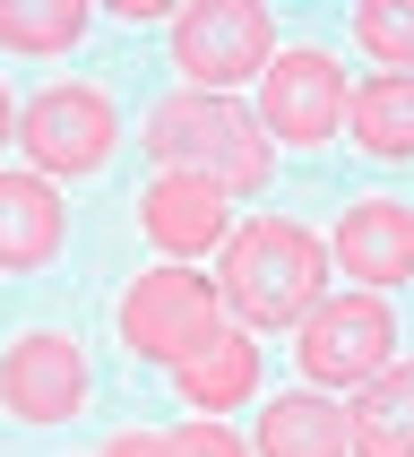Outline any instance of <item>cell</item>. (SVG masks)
<instances>
[{"label":"cell","instance_id":"obj_1","mask_svg":"<svg viewBox=\"0 0 414 457\" xmlns=\"http://www.w3.org/2000/svg\"><path fill=\"white\" fill-rule=\"evenodd\" d=\"M251 328H302L328 303V251L294 216H259L225 242V285H216Z\"/></svg>","mask_w":414,"mask_h":457},{"label":"cell","instance_id":"obj_2","mask_svg":"<svg viewBox=\"0 0 414 457\" xmlns=\"http://www.w3.org/2000/svg\"><path fill=\"white\" fill-rule=\"evenodd\" d=\"M147 155L164 173H199L216 190H259L268 181V129L242 96H199L181 87L147 112Z\"/></svg>","mask_w":414,"mask_h":457},{"label":"cell","instance_id":"obj_3","mask_svg":"<svg viewBox=\"0 0 414 457\" xmlns=\"http://www.w3.org/2000/svg\"><path fill=\"white\" fill-rule=\"evenodd\" d=\"M277 61V26L259 0H190L173 18V70L199 96H233L242 78H268Z\"/></svg>","mask_w":414,"mask_h":457},{"label":"cell","instance_id":"obj_4","mask_svg":"<svg viewBox=\"0 0 414 457\" xmlns=\"http://www.w3.org/2000/svg\"><path fill=\"white\" fill-rule=\"evenodd\" d=\"M302 371L310 388H371L397 354V320H388L380 294H328V303L302 320Z\"/></svg>","mask_w":414,"mask_h":457},{"label":"cell","instance_id":"obj_5","mask_svg":"<svg viewBox=\"0 0 414 457\" xmlns=\"http://www.w3.org/2000/svg\"><path fill=\"white\" fill-rule=\"evenodd\" d=\"M112 138H121V112L104 87H44V96L18 112V147L35 155V173H104L112 164Z\"/></svg>","mask_w":414,"mask_h":457},{"label":"cell","instance_id":"obj_6","mask_svg":"<svg viewBox=\"0 0 414 457\" xmlns=\"http://www.w3.org/2000/svg\"><path fill=\"white\" fill-rule=\"evenodd\" d=\"M216 303H225V294L207 277H190V268H147V277L121 294V345L147 354V362H181L190 345H207V337L225 328Z\"/></svg>","mask_w":414,"mask_h":457},{"label":"cell","instance_id":"obj_7","mask_svg":"<svg viewBox=\"0 0 414 457\" xmlns=\"http://www.w3.org/2000/svg\"><path fill=\"white\" fill-rule=\"evenodd\" d=\"M336 121H345V70L319 44L277 52L268 78H259V129L285 138V147H328Z\"/></svg>","mask_w":414,"mask_h":457},{"label":"cell","instance_id":"obj_8","mask_svg":"<svg viewBox=\"0 0 414 457\" xmlns=\"http://www.w3.org/2000/svg\"><path fill=\"white\" fill-rule=\"evenodd\" d=\"M0 406L18 423H70L87 406V354H78V337H61V328L18 337L0 354Z\"/></svg>","mask_w":414,"mask_h":457},{"label":"cell","instance_id":"obj_9","mask_svg":"<svg viewBox=\"0 0 414 457\" xmlns=\"http://www.w3.org/2000/svg\"><path fill=\"white\" fill-rule=\"evenodd\" d=\"M336 268L380 285H414V207L406 199H354L336 216Z\"/></svg>","mask_w":414,"mask_h":457},{"label":"cell","instance_id":"obj_10","mask_svg":"<svg viewBox=\"0 0 414 457\" xmlns=\"http://www.w3.org/2000/svg\"><path fill=\"white\" fill-rule=\"evenodd\" d=\"M138 225H147V242L155 251H207V242H225V190L216 181H199V173H164L138 199Z\"/></svg>","mask_w":414,"mask_h":457},{"label":"cell","instance_id":"obj_11","mask_svg":"<svg viewBox=\"0 0 414 457\" xmlns=\"http://www.w3.org/2000/svg\"><path fill=\"white\" fill-rule=\"evenodd\" d=\"M173 388L207 414V423H216L225 406H242V397L259 388V345H251L242 328H216L207 345H190V354L173 362Z\"/></svg>","mask_w":414,"mask_h":457},{"label":"cell","instance_id":"obj_12","mask_svg":"<svg viewBox=\"0 0 414 457\" xmlns=\"http://www.w3.org/2000/svg\"><path fill=\"white\" fill-rule=\"evenodd\" d=\"M61 251V199L44 173H0V268H44Z\"/></svg>","mask_w":414,"mask_h":457},{"label":"cell","instance_id":"obj_13","mask_svg":"<svg viewBox=\"0 0 414 457\" xmlns=\"http://www.w3.org/2000/svg\"><path fill=\"white\" fill-rule=\"evenodd\" d=\"M345 449H354V423L319 388H294L259 414V457H345Z\"/></svg>","mask_w":414,"mask_h":457},{"label":"cell","instance_id":"obj_14","mask_svg":"<svg viewBox=\"0 0 414 457\" xmlns=\"http://www.w3.org/2000/svg\"><path fill=\"white\" fill-rule=\"evenodd\" d=\"M345 423H354V457H414V362L406 371L388 362Z\"/></svg>","mask_w":414,"mask_h":457},{"label":"cell","instance_id":"obj_15","mask_svg":"<svg viewBox=\"0 0 414 457\" xmlns=\"http://www.w3.org/2000/svg\"><path fill=\"white\" fill-rule=\"evenodd\" d=\"M345 112H354V138L371 155H388V164H406V155H414V78L406 70H380L371 87H354Z\"/></svg>","mask_w":414,"mask_h":457},{"label":"cell","instance_id":"obj_16","mask_svg":"<svg viewBox=\"0 0 414 457\" xmlns=\"http://www.w3.org/2000/svg\"><path fill=\"white\" fill-rule=\"evenodd\" d=\"M87 18V0H0V52H70Z\"/></svg>","mask_w":414,"mask_h":457},{"label":"cell","instance_id":"obj_17","mask_svg":"<svg viewBox=\"0 0 414 457\" xmlns=\"http://www.w3.org/2000/svg\"><path fill=\"white\" fill-rule=\"evenodd\" d=\"M354 35L371 61H388V70L414 78V0H362L354 9Z\"/></svg>","mask_w":414,"mask_h":457},{"label":"cell","instance_id":"obj_18","mask_svg":"<svg viewBox=\"0 0 414 457\" xmlns=\"http://www.w3.org/2000/svg\"><path fill=\"white\" fill-rule=\"evenodd\" d=\"M164 449H173V457H251L225 423H207V414H199V423H181V432H164Z\"/></svg>","mask_w":414,"mask_h":457},{"label":"cell","instance_id":"obj_19","mask_svg":"<svg viewBox=\"0 0 414 457\" xmlns=\"http://www.w3.org/2000/svg\"><path fill=\"white\" fill-rule=\"evenodd\" d=\"M95 457H173V449H164V432H112Z\"/></svg>","mask_w":414,"mask_h":457},{"label":"cell","instance_id":"obj_20","mask_svg":"<svg viewBox=\"0 0 414 457\" xmlns=\"http://www.w3.org/2000/svg\"><path fill=\"white\" fill-rule=\"evenodd\" d=\"M0 138H18V104H9V87H0Z\"/></svg>","mask_w":414,"mask_h":457}]
</instances>
